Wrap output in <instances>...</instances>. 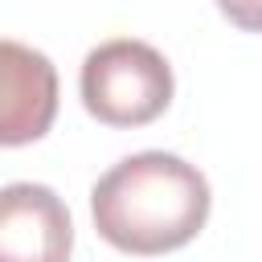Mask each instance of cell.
I'll use <instances>...</instances> for the list:
<instances>
[{"label": "cell", "mask_w": 262, "mask_h": 262, "mask_svg": "<svg viewBox=\"0 0 262 262\" xmlns=\"http://www.w3.org/2000/svg\"><path fill=\"white\" fill-rule=\"evenodd\" d=\"M213 209L209 180L172 151H135L106 168L90 188V217L106 246L156 258L188 246Z\"/></svg>", "instance_id": "cell-1"}, {"label": "cell", "mask_w": 262, "mask_h": 262, "mask_svg": "<svg viewBox=\"0 0 262 262\" xmlns=\"http://www.w3.org/2000/svg\"><path fill=\"white\" fill-rule=\"evenodd\" d=\"M82 106L106 127H147L172 102V66L168 57L135 37L102 41L86 53L78 74Z\"/></svg>", "instance_id": "cell-2"}, {"label": "cell", "mask_w": 262, "mask_h": 262, "mask_svg": "<svg viewBox=\"0 0 262 262\" xmlns=\"http://www.w3.org/2000/svg\"><path fill=\"white\" fill-rule=\"evenodd\" d=\"M57 119V70L25 45L0 37V147L37 143Z\"/></svg>", "instance_id": "cell-4"}, {"label": "cell", "mask_w": 262, "mask_h": 262, "mask_svg": "<svg viewBox=\"0 0 262 262\" xmlns=\"http://www.w3.org/2000/svg\"><path fill=\"white\" fill-rule=\"evenodd\" d=\"M217 8L242 33H262V0H217Z\"/></svg>", "instance_id": "cell-5"}, {"label": "cell", "mask_w": 262, "mask_h": 262, "mask_svg": "<svg viewBox=\"0 0 262 262\" xmlns=\"http://www.w3.org/2000/svg\"><path fill=\"white\" fill-rule=\"evenodd\" d=\"M74 221L49 184L16 180L0 188V262H70Z\"/></svg>", "instance_id": "cell-3"}]
</instances>
